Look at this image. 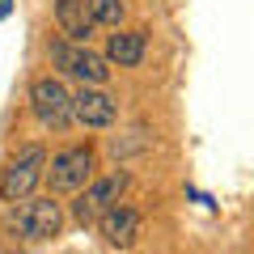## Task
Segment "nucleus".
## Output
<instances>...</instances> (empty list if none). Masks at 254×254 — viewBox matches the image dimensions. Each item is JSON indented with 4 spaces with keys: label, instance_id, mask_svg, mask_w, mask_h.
<instances>
[{
    "label": "nucleus",
    "instance_id": "nucleus-1",
    "mask_svg": "<svg viewBox=\"0 0 254 254\" xmlns=\"http://www.w3.org/2000/svg\"><path fill=\"white\" fill-rule=\"evenodd\" d=\"M47 60H51L64 76H72V81H81V85H106V76H110L106 55H93L85 43H72V38H51V43H47Z\"/></svg>",
    "mask_w": 254,
    "mask_h": 254
},
{
    "label": "nucleus",
    "instance_id": "nucleus-2",
    "mask_svg": "<svg viewBox=\"0 0 254 254\" xmlns=\"http://www.w3.org/2000/svg\"><path fill=\"white\" fill-rule=\"evenodd\" d=\"M43 174H47V148H38V144L21 148V153L0 170V199H4V203L30 199L34 187L43 182Z\"/></svg>",
    "mask_w": 254,
    "mask_h": 254
},
{
    "label": "nucleus",
    "instance_id": "nucleus-3",
    "mask_svg": "<svg viewBox=\"0 0 254 254\" xmlns=\"http://www.w3.org/2000/svg\"><path fill=\"white\" fill-rule=\"evenodd\" d=\"M43 178L51 182V195H76V190L93 178V148L68 144V148H60V153H51Z\"/></svg>",
    "mask_w": 254,
    "mask_h": 254
},
{
    "label": "nucleus",
    "instance_id": "nucleus-4",
    "mask_svg": "<svg viewBox=\"0 0 254 254\" xmlns=\"http://www.w3.org/2000/svg\"><path fill=\"white\" fill-rule=\"evenodd\" d=\"M127 187H131V174H123V170L106 174V178H89L76 190V199H72V220L76 225H93L106 208H115V203L123 199Z\"/></svg>",
    "mask_w": 254,
    "mask_h": 254
},
{
    "label": "nucleus",
    "instance_id": "nucleus-5",
    "mask_svg": "<svg viewBox=\"0 0 254 254\" xmlns=\"http://www.w3.org/2000/svg\"><path fill=\"white\" fill-rule=\"evenodd\" d=\"M30 110H34V119L43 127L64 131V127L72 123V93H68V85L60 76H38L30 85Z\"/></svg>",
    "mask_w": 254,
    "mask_h": 254
},
{
    "label": "nucleus",
    "instance_id": "nucleus-6",
    "mask_svg": "<svg viewBox=\"0 0 254 254\" xmlns=\"http://www.w3.org/2000/svg\"><path fill=\"white\" fill-rule=\"evenodd\" d=\"M9 220H13V229H17L26 242H47V237H55L64 229V208L51 195H47V199H21Z\"/></svg>",
    "mask_w": 254,
    "mask_h": 254
},
{
    "label": "nucleus",
    "instance_id": "nucleus-7",
    "mask_svg": "<svg viewBox=\"0 0 254 254\" xmlns=\"http://www.w3.org/2000/svg\"><path fill=\"white\" fill-rule=\"evenodd\" d=\"M72 119L102 131V127H110L119 119V102L102 85H81V93H72Z\"/></svg>",
    "mask_w": 254,
    "mask_h": 254
},
{
    "label": "nucleus",
    "instance_id": "nucleus-8",
    "mask_svg": "<svg viewBox=\"0 0 254 254\" xmlns=\"http://www.w3.org/2000/svg\"><path fill=\"white\" fill-rule=\"evenodd\" d=\"M98 233H102V242L115 246V250L136 246V237H140V212L127 208V203H115V208H106L98 216Z\"/></svg>",
    "mask_w": 254,
    "mask_h": 254
},
{
    "label": "nucleus",
    "instance_id": "nucleus-9",
    "mask_svg": "<svg viewBox=\"0 0 254 254\" xmlns=\"http://www.w3.org/2000/svg\"><path fill=\"white\" fill-rule=\"evenodd\" d=\"M55 26H60V34H64V38L85 43V38L93 34L89 4H85V0H55Z\"/></svg>",
    "mask_w": 254,
    "mask_h": 254
},
{
    "label": "nucleus",
    "instance_id": "nucleus-10",
    "mask_svg": "<svg viewBox=\"0 0 254 254\" xmlns=\"http://www.w3.org/2000/svg\"><path fill=\"white\" fill-rule=\"evenodd\" d=\"M144 30H119V34H110L106 43V64H115V68H140V60H144Z\"/></svg>",
    "mask_w": 254,
    "mask_h": 254
},
{
    "label": "nucleus",
    "instance_id": "nucleus-11",
    "mask_svg": "<svg viewBox=\"0 0 254 254\" xmlns=\"http://www.w3.org/2000/svg\"><path fill=\"white\" fill-rule=\"evenodd\" d=\"M85 4H89L93 26H119V21L127 17V4H123V0H85Z\"/></svg>",
    "mask_w": 254,
    "mask_h": 254
},
{
    "label": "nucleus",
    "instance_id": "nucleus-12",
    "mask_svg": "<svg viewBox=\"0 0 254 254\" xmlns=\"http://www.w3.org/2000/svg\"><path fill=\"white\" fill-rule=\"evenodd\" d=\"M9 13H13V0H0V21L9 17Z\"/></svg>",
    "mask_w": 254,
    "mask_h": 254
}]
</instances>
